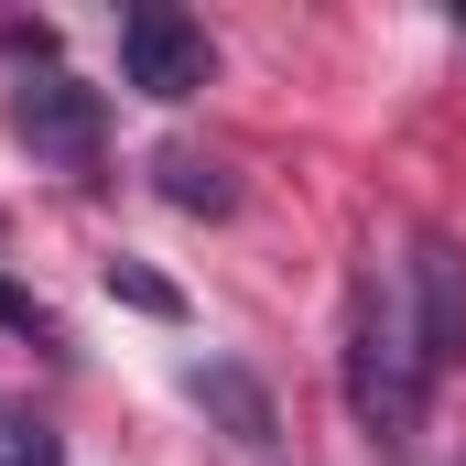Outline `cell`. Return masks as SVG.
Segmentation results:
<instances>
[{"label": "cell", "instance_id": "cell-1", "mask_svg": "<svg viewBox=\"0 0 466 466\" xmlns=\"http://www.w3.org/2000/svg\"><path fill=\"white\" fill-rule=\"evenodd\" d=\"M337 390H348L358 434L369 445H412L423 434V401H434V358L412 337V293L358 271L348 282V337H337Z\"/></svg>", "mask_w": 466, "mask_h": 466}, {"label": "cell", "instance_id": "cell-2", "mask_svg": "<svg viewBox=\"0 0 466 466\" xmlns=\"http://www.w3.org/2000/svg\"><path fill=\"white\" fill-rule=\"evenodd\" d=\"M11 141H22L33 163H55V174H98V152H109V109H98L87 76H66L55 55H33L22 87H11Z\"/></svg>", "mask_w": 466, "mask_h": 466}, {"label": "cell", "instance_id": "cell-3", "mask_svg": "<svg viewBox=\"0 0 466 466\" xmlns=\"http://www.w3.org/2000/svg\"><path fill=\"white\" fill-rule=\"evenodd\" d=\"M119 76L174 109V98H196V87L218 76V55H207V33H196L185 11H119Z\"/></svg>", "mask_w": 466, "mask_h": 466}, {"label": "cell", "instance_id": "cell-4", "mask_svg": "<svg viewBox=\"0 0 466 466\" xmlns=\"http://www.w3.org/2000/svg\"><path fill=\"white\" fill-rule=\"evenodd\" d=\"M401 271H412V337H423V358H434V380H445V369L466 358V249L423 228Z\"/></svg>", "mask_w": 466, "mask_h": 466}, {"label": "cell", "instance_id": "cell-5", "mask_svg": "<svg viewBox=\"0 0 466 466\" xmlns=\"http://www.w3.org/2000/svg\"><path fill=\"white\" fill-rule=\"evenodd\" d=\"M185 390H196V401H207V412L228 423L238 445H271V390H260L249 369H228V358H207V369H196Z\"/></svg>", "mask_w": 466, "mask_h": 466}, {"label": "cell", "instance_id": "cell-6", "mask_svg": "<svg viewBox=\"0 0 466 466\" xmlns=\"http://www.w3.org/2000/svg\"><path fill=\"white\" fill-rule=\"evenodd\" d=\"M163 196H174V207H196V218H228V163H218V152H163Z\"/></svg>", "mask_w": 466, "mask_h": 466}, {"label": "cell", "instance_id": "cell-7", "mask_svg": "<svg viewBox=\"0 0 466 466\" xmlns=\"http://www.w3.org/2000/svg\"><path fill=\"white\" fill-rule=\"evenodd\" d=\"M0 466H66L55 423H33V412H0Z\"/></svg>", "mask_w": 466, "mask_h": 466}, {"label": "cell", "instance_id": "cell-8", "mask_svg": "<svg viewBox=\"0 0 466 466\" xmlns=\"http://www.w3.org/2000/svg\"><path fill=\"white\" fill-rule=\"evenodd\" d=\"M109 293H130V304H141V315H174V293H163V282H152V271H119V260H109Z\"/></svg>", "mask_w": 466, "mask_h": 466}]
</instances>
